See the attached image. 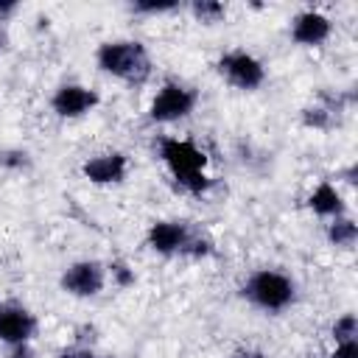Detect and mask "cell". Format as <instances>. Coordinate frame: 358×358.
Listing matches in <instances>:
<instances>
[{
    "instance_id": "1",
    "label": "cell",
    "mask_w": 358,
    "mask_h": 358,
    "mask_svg": "<svg viewBox=\"0 0 358 358\" xmlns=\"http://www.w3.org/2000/svg\"><path fill=\"white\" fill-rule=\"evenodd\" d=\"M159 159L168 165V171L173 173L176 185L193 196H201L213 187V179L207 176V154L193 145L190 140H179V137H162L159 140Z\"/></svg>"
},
{
    "instance_id": "2",
    "label": "cell",
    "mask_w": 358,
    "mask_h": 358,
    "mask_svg": "<svg viewBox=\"0 0 358 358\" xmlns=\"http://www.w3.org/2000/svg\"><path fill=\"white\" fill-rule=\"evenodd\" d=\"M95 62L103 73L126 81V84H143L151 76V59L145 45L134 39H117V42H103L95 53Z\"/></svg>"
},
{
    "instance_id": "3",
    "label": "cell",
    "mask_w": 358,
    "mask_h": 358,
    "mask_svg": "<svg viewBox=\"0 0 358 358\" xmlns=\"http://www.w3.org/2000/svg\"><path fill=\"white\" fill-rule=\"evenodd\" d=\"M243 296H246L252 305L277 313V310H285V308L294 302V282H291L285 274H280V271L260 268V271H255V274L246 280Z\"/></svg>"
},
{
    "instance_id": "4",
    "label": "cell",
    "mask_w": 358,
    "mask_h": 358,
    "mask_svg": "<svg viewBox=\"0 0 358 358\" xmlns=\"http://www.w3.org/2000/svg\"><path fill=\"white\" fill-rule=\"evenodd\" d=\"M193 109H196V92L176 81H165L148 106V117L154 123H173L187 117Z\"/></svg>"
},
{
    "instance_id": "5",
    "label": "cell",
    "mask_w": 358,
    "mask_h": 358,
    "mask_svg": "<svg viewBox=\"0 0 358 358\" xmlns=\"http://www.w3.org/2000/svg\"><path fill=\"white\" fill-rule=\"evenodd\" d=\"M218 73L232 84V87H238V90H257L263 81H266V70H263V64L252 56V53H246V50H232V53H224L221 59H218Z\"/></svg>"
},
{
    "instance_id": "6",
    "label": "cell",
    "mask_w": 358,
    "mask_h": 358,
    "mask_svg": "<svg viewBox=\"0 0 358 358\" xmlns=\"http://www.w3.org/2000/svg\"><path fill=\"white\" fill-rule=\"evenodd\" d=\"M106 282V268L98 260H78L64 268L59 285L70 296H95L103 291Z\"/></svg>"
},
{
    "instance_id": "7",
    "label": "cell",
    "mask_w": 358,
    "mask_h": 358,
    "mask_svg": "<svg viewBox=\"0 0 358 358\" xmlns=\"http://www.w3.org/2000/svg\"><path fill=\"white\" fill-rule=\"evenodd\" d=\"M36 333V319L28 308L17 302H3L0 305V341L3 344H25Z\"/></svg>"
},
{
    "instance_id": "8",
    "label": "cell",
    "mask_w": 358,
    "mask_h": 358,
    "mask_svg": "<svg viewBox=\"0 0 358 358\" xmlns=\"http://www.w3.org/2000/svg\"><path fill=\"white\" fill-rule=\"evenodd\" d=\"M98 101H101V98H98L95 90H87V87H81V84H64V87H59V90L53 92L50 106H53V112H56L59 117H81V115H87L90 109H95Z\"/></svg>"
},
{
    "instance_id": "9",
    "label": "cell",
    "mask_w": 358,
    "mask_h": 358,
    "mask_svg": "<svg viewBox=\"0 0 358 358\" xmlns=\"http://www.w3.org/2000/svg\"><path fill=\"white\" fill-rule=\"evenodd\" d=\"M81 173L92 185H117L126 179V157L112 151V154H98L81 165Z\"/></svg>"
},
{
    "instance_id": "10",
    "label": "cell",
    "mask_w": 358,
    "mask_h": 358,
    "mask_svg": "<svg viewBox=\"0 0 358 358\" xmlns=\"http://www.w3.org/2000/svg\"><path fill=\"white\" fill-rule=\"evenodd\" d=\"M187 238H190V229L182 221H157L148 229V246L157 255H176V252H182Z\"/></svg>"
},
{
    "instance_id": "11",
    "label": "cell",
    "mask_w": 358,
    "mask_h": 358,
    "mask_svg": "<svg viewBox=\"0 0 358 358\" xmlns=\"http://www.w3.org/2000/svg\"><path fill=\"white\" fill-rule=\"evenodd\" d=\"M327 36H330V20L319 11H302L291 22V39L299 45L313 48V45H322Z\"/></svg>"
},
{
    "instance_id": "12",
    "label": "cell",
    "mask_w": 358,
    "mask_h": 358,
    "mask_svg": "<svg viewBox=\"0 0 358 358\" xmlns=\"http://www.w3.org/2000/svg\"><path fill=\"white\" fill-rule=\"evenodd\" d=\"M308 207H310L316 215H324V218H338V215H344V199H341V193L336 190V185H330V182H322V185L310 193Z\"/></svg>"
},
{
    "instance_id": "13",
    "label": "cell",
    "mask_w": 358,
    "mask_h": 358,
    "mask_svg": "<svg viewBox=\"0 0 358 358\" xmlns=\"http://www.w3.org/2000/svg\"><path fill=\"white\" fill-rule=\"evenodd\" d=\"M327 241H330L333 246H338V249H352L355 241H358V227H355V221H352V218H344V215L333 218V221L327 224Z\"/></svg>"
},
{
    "instance_id": "14",
    "label": "cell",
    "mask_w": 358,
    "mask_h": 358,
    "mask_svg": "<svg viewBox=\"0 0 358 358\" xmlns=\"http://www.w3.org/2000/svg\"><path fill=\"white\" fill-rule=\"evenodd\" d=\"M190 11H193V17H196L199 22H204V25L221 22L224 14H227L224 3H218V0H196V3L190 6Z\"/></svg>"
},
{
    "instance_id": "15",
    "label": "cell",
    "mask_w": 358,
    "mask_h": 358,
    "mask_svg": "<svg viewBox=\"0 0 358 358\" xmlns=\"http://www.w3.org/2000/svg\"><path fill=\"white\" fill-rule=\"evenodd\" d=\"M355 336H358V319H355V313H344V316H338L336 324H333V338H336V344H341V341H352Z\"/></svg>"
},
{
    "instance_id": "16",
    "label": "cell",
    "mask_w": 358,
    "mask_h": 358,
    "mask_svg": "<svg viewBox=\"0 0 358 358\" xmlns=\"http://www.w3.org/2000/svg\"><path fill=\"white\" fill-rule=\"evenodd\" d=\"M330 120H333V112H330V106H322V103L308 106V109L302 112V123L310 126V129H327Z\"/></svg>"
},
{
    "instance_id": "17",
    "label": "cell",
    "mask_w": 358,
    "mask_h": 358,
    "mask_svg": "<svg viewBox=\"0 0 358 358\" xmlns=\"http://www.w3.org/2000/svg\"><path fill=\"white\" fill-rule=\"evenodd\" d=\"M210 252H213L210 238H199V235H190L187 243H185V249H182V255H190V257H204Z\"/></svg>"
},
{
    "instance_id": "18",
    "label": "cell",
    "mask_w": 358,
    "mask_h": 358,
    "mask_svg": "<svg viewBox=\"0 0 358 358\" xmlns=\"http://www.w3.org/2000/svg\"><path fill=\"white\" fill-rule=\"evenodd\" d=\"M179 3H173V0H165V3H154V0H140V3H134L131 6V11H137V14H159V11H173Z\"/></svg>"
},
{
    "instance_id": "19",
    "label": "cell",
    "mask_w": 358,
    "mask_h": 358,
    "mask_svg": "<svg viewBox=\"0 0 358 358\" xmlns=\"http://www.w3.org/2000/svg\"><path fill=\"white\" fill-rule=\"evenodd\" d=\"M109 274H112L115 285H120V288H129V285L134 282V271H131L126 263H120V260H115V263L109 266Z\"/></svg>"
},
{
    "instance_id": "20",
    "label": "cell",
    "mask_w": 358,
    "mask_h": 358,
    "mask_svg": "<svg viewBox=\"0 0 358 358\" xmlns=\"http://www.w3.org/2000/svg\"><path fill=\"white\" fill-rule=\"evenodd\" d=\"M0 165H3V168H25V165H28V154H25V151H17V148L3 151V154H0Z\"/></svg>"
},
{
    "instance_id": "21",
    "label": "cell",
    "mask_w": 358,
    "mask_h": 358,
    "mask_svg": "<svg viewBox=\"0 0 358 358\" xmlns=\"http://www.w3.org/2000/svg\"><path fill=\"white\" fill-rule=\"evenodd\" d=\"M330 358H358V338L336 344V350H333V355H330Z\"/></svg>"
},
{
    "instance_id": "22",
    "label": "cell",
    "mask_w": 358,
    "mask_h": 358,
    "mask_svg": "<svg viewBox=\"0 0 358 358\" xmlns=\"http://www.w3.org/2000/svg\"><path fill=\"white\" fill-rule=\"evenodd\" d=\"M59 358H95V355L87 347H70V350H62Z\"/></svg>"
},
{
    "instance_id": "23",
    "label": "cell",
    "mask_w": 358,
    "mask_h": 358,
    "mask_svg": "<svg viewBox=\"0 0 358 358\" xmlns=\"http://www.w3.org/2000/svg\"><path fill=\"white\" fill-rule=\"evenodd\" d=\"M8 358H34V350H31L28 341L25 344H14L11 352H8Z\"/></svg>"
},
{
    "instance_id": "24",
    "label": "cell",
    "mask_w": 358,
    "mask_h": 358,
    "mask_svg": "<svg viewBox=\"0 0 358 358\" xmlns=\"http://www.w3.org/2000/svg\"><path fill=\"white\" fill-rule=\"evenodd\" d=\"M14 8H17L14 0H0V22H3L8 14H14Z\"/></svg>"
},
{
    "instance_id": "25",
    "label": "cell",
    "mask_w": 358,
    "mask_h": 358,
    "mask_svg": "<svg viewBox=\"0 0 358 358\" xmlns=\"http://www.w3.org/2000/svg\"><path fill=\"white\" fill-rule=\"evenodd\" d=\"M8 48V31L0 25V50H6Z\"/></svg>"
},
{
    "instance_id": "26",
    "label": "cell",
    "mask_w": 358,
    "mask_h": 358,
    "mask_svg": "<svg viewBox=\"0 0 358 358\" xmlns=\"http://www.w3.org/2000/svg\"><path fill=\"white\" fill-rule=\"evenodd\" d=\"M344 176H347V182H350V185H355V165H350Z\"/></svg>"
},
{
    "instance_id": "27",
    "label": "cell",
    "mask_w": 358,
    "mask_h": 358,
    "mask_svg": "<svg viewBox=\"0 0 358 358\" xmlns=\"http://www.w3.org/2000/svg\"><path fill=\"white\" fill-rule=\"evenodd\" d=\"M235 358H260L257 352H246V355H235Z\"/></svg>"
}]
</instances>
